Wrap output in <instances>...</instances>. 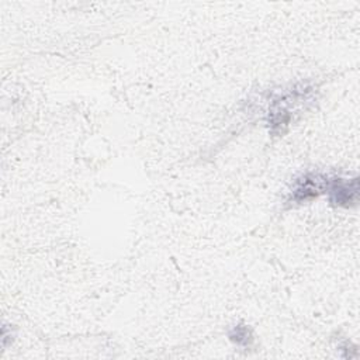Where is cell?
<instances>
[{
  "label": "cell",
  "instance_id": "1",
  "mask_svg": "<svg viewBox=\"0 0 360 360\" xmlns=\"http://www.w3.org/2000/svg\"><path fill=\"white\" fill-rule=\"evenodd\" d=\"M312 94V89L307 84H297L285 91L274 94L269 101L267 125L271 134L281 135L288 128L292 114L301 104H305Z\"/></svg>",
  "mask_w": 360,
  "mask_h": 360
},
{
  "label": "cell",
  "instance_id": "2",
  "mask_svg": "<svg viewBox=\"0 0 360 360\" xmlns=\"http://www.w3.org/2000/svg\"><path fill=\"white\" fill-rule=\"evenodd\" d=\"M328 181H329V176L322 174V173L308 172V173L301 174L300 177L295 179V181L291 187L288 202L302 204V202H307V201L318 197L319 194L326 191Z\"/></svg>",
  "mask_w": 360,
  "mask_h": 360
},
{
  "label": "cell",
  "instance_id": "3",
  "mask_svg": "<svg viewBox=\"0 0 360 360\" xmlns=\"http://www.w3.org/2000/svg\"><path fill=\"white\" fill-rule=\"evenodd\" d=\"M329 201L336 207L350 208L359 201V179L329 177L326 191Z\"/></svg>",
  "mask_w": 360,
  "mask_h": 360
},
{
  "label": "cell",
  "instance_id": "4",
  "mask_svg": "<svg viewBox=\"0 0 360 360\" xmlns=\"http://www.w3.org/2000/svg\"><path fill=\"white\" fill-rule=\"evenodd\" d=\"M231 342H233L235 345L238 346H249L253 340V335H252V330L250 328H248L246 325L243 323H238L235 325L229 333H228Z\"/></svg>",
  "mask_w": 360,
  "mask_h": 360
}]
</instances>
